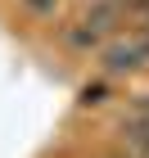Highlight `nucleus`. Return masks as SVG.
<instances>
[{"mask_svg": "<svg viewBox=\"0 0 149 158\" xmlns=\"http://www.w3.org/2000/svg\"><path fill=\"white\" fill-rule=\"evenodd\" d=\"M18 5H23L27 14H36V18H45V14H54V5H59V0H18Z\"/></svg>", "mask_w": 149, "mask_h": 158, "instance_id": "f03ea898", "label": "nucleus"}, {"mask_svg": "<svg viewBox=\"0 0 149 158\" xmlns=\"http://www.w3.org/2000/svg\"><path fill=\"white\" fill-rule=\"evenodd\" d=\"M140 68H149V36H145V32H140V36H126V41H118V45L104 50V73H109V77L140 73Z\"/></svg>", "mask_w": 149, "mask_h": 158, "instance_id": "f257e3e1", "label": "nucleus"}]
</instances>
